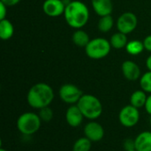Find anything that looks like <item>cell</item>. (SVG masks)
<instances>
[{"mask_svg":"<svg viewBox=\"0 0 151 151\" xmlns=\"http://www.w3.org/2000/svg\"><path fill=\"white\" fill-rule=\"evenodd\" d=\"M21 0H0V2L4 3L7 7L8 6H13L16 5L17 4H19Z\"/></svg>","mask_w":151,"mask_h":151,"instance_id":"83f0119b","label":"cell"},{"mask_svg":"<svg viewBox=\"0 0 151 151\" xmlns=\"http://www.w3.org/2000/svg\"><path fill=\"white\" fill-rule=\"evenodd\" d=\"M142 42H143L144 49H145L147 51L151 52V35H148V36H146Z\"/></svg>","mask_w":151,"mask_h":151,"instance_id":"484cf974","label":"cell"},{"mask_svg":"<svg viewBox=\"0 0 151 151\" xmlns=\"http://www.w3.org/2000/svg\"><path fill=\"white\" fill-rule=\"evenodd\" d=\"M111 48L110 41L105 38L98 37L89 41L85 47V52L89 58L98 60L107 57Z\"/></svg>","mask_w":151,"mask_h":151,"instance_id":"5b68a950","label":"cell"},{"mask_svg":"<svg viewBox=\"0 0 151 151\" xmlns=\"http://www.w3.org/2000/svg\"><path fill=\"white\" fill-rule=\"evenodd\" d=\"M38 115H39V117L42 122H50L52 120V119L54 117L53 111L51 108H50V106L39 110Z\"/></svg>","mask_w":151,"mask_h":151,"instance_id":"603a6c76","label":"cell"},{"mask_svg":"<svg viewBox=\"0 0 151 151\" xmlns=\"http://www.w3.org/2000/svg\"><path fill=\"white\" fill-rule=\"evenodd\" d=\"M73 42L79 47H86L90 41L89 35L82 29H76L72 36Z\"/></svg>","mask_w":151,"mask_h":151,"instance_id":"e0dca14e","label":"cell"},{"mask_svg":"<svg viewBox=\"0 0 151 151\" xmlns=\"http://www.w3.org/2000/svg\"><path fill=\"white\" fill-rule=\"evenodd\" d=\"M42 120L38 114L35 112H25L19 116L17 119V129L24 135H33L39 131Z\"/></svg>","mask_w":151,"mask_h":151,"instance_id":"277c9868","label":"cell"},{"mask_svg":"<svg viewBox=\"0 0 151 151\" xmlns=\"http://www.w3.org/2000/svg\"><path fill=\"white\" fill-rule=\"evenodd\" d=\"M148 96L142 89L134 91L130 96V104L140 109L145 106Z\"/></svg>","mask_w":151,"mask_h":151,"instance_id":"2e32d148","label":"cell"},{"mask_svg":"<svg viewBox=\"0 0 151 151\" xmlns=\"http://www.w3.org/2000/svg\"><path fill=\"white\" fill-rule=\"evenodd\" d=\"M134 149L137 151H151V132H142L135 137Z\"/></svg>","mask_w":151,"mask_h":151,"instance_id":"5bb4252c","label":"cell"},{"mask_svg":"<svg viewBox=\"0 0 151 151\" xmlns=\"http://www.w3.org/2000/svg\"><path fill=\"white\" fill-rule=\"evenodd\" d=\"M91 4L95 12L100 17L111 15L113 11V4L111 0H91Z\"/></svg>","mask_w":151,"mask_h":151,"instance_id":"4fadbf2b","label":"cell"},{"mask_svg":"<svg viewBox=\"0 0 151 151\" xmlns=\"http://www.w3.org/2000/svg\"><path fill=\"white\" fill-rule=\"evenodd\" d=\"M65 4L63 0H45L42 4L44 13L49 17H59L64 14Z\"/></svg>","mask_w":151,"mask_h":151,"instance_id":"30bf717a","label":"cell"},{"mask_svg":"<svg viewBox=\"0 0 151 151\" xmlns=\"http://www.w3.org/2000/svg\"><path fill=\"white\" fill-rule=\"evenodd\" d=\"M138 19L132 12H126L122 13L117 20V28L119 32L128 35L132 33L137 27Z\"/></svg>","mask_w":151,"mask_h":151,"instance_id":"ba28073f","label":"cell"},{"mask_svg":"<svg viewBox=\"0 0 151 151\" xmlns=\"http://www.w3.org/2000/svg\"><path fill=\"white\" fill-rule=\"evenodd\" d=\"M129 151H137V150H129Z\"/></svg>","mask_w":151,"mask_h":151,"instance_id":"1f68e13d","label":"cell"},{"mask_svg":"<svg viewBox=\"0 0 151 151\" xmlns=\"http://www.w3.org/2000/svg\"><path fill=\"white\" fill-rule=\"evenodd\" d=\"M91 149L92 142L85 136L76 140L73 146V151H90Z\"/></svg>","mask_w":151,"mask_h":151,"instance_id":"44dd1931","label":"cell"},{"mask_svg":"<svg viewBox=\"0 0 151 151\" xmlns=\"http://www.w3.org/2000/svg\"><path fill=\"white\" fill-rule=\"evenodd\" d=\"M145 111L147 113H149L151 116V94H150L148 96V98H147V101H146V104H145Z\"/></svg>","mask_w":151,"mask_h":151,"instance_id":"4316f807","label":"cell"},{"mask_svg":"<svg viewBox=\"0 0 151 151\" xmlns=\"http://www.w3.org/2000/svg\"><path fill=\"white\" fill-rule=\"evenodd\" d=\"M119 123L127 128L135 127L140 120V111L139 109L128 104L124 106L119 113Z\"/></svg>","mask_w":151,"mask_h":151,"instance_id":"8992f818","label":"cell"},{"mask_svg":"<svg viewBox=\"0 0 151 151\" xmlns=\"http://www.w3.org/2000/svg\"><path fill=\"white\" fill-rule=\"evenodd\" d=\"M6 14H7V6L0 2V20L6 19Z\"/></svg>","mask_w":151,"mask_h":151,"instance_id":"d4e9b609","label":"cell"},{"mask_svg":"<svg viewBox=\"0 0 151 151\" xmlns=\"http://www.w3.org/2000/svg\"><path fill=\"white\" fill-rule=\"evenodd\" d=\"M84 135L92 142H98L104 137V129L101 124L91 120L84 127Z\"/></svg>","mask_w":151,"mask_h":151,"instance_id":"9c48e42d","label":"cell"},{"mask_svg":"<svg viewBox=\"0 0 151 151\" xmlns=\"http://www.w3.org/2000/svg\"><path fill=\"white\" fill-rule=\"evenodd\" d=\"M53 88L44 82L33 85L27 92V101L30 107L41 110L50 105L54 99Z\"/></svg>","mask_w":151,"mask_h":151,"instance_id":"6da1fadb","label":"cell"},{"mask_svg":"<svg viewBox=\"0 0 151 151\" xmlns=\"http://www.w3.org/2000/svg\"><path fill=\"white\" fill-rule=\"evenodd\" d=\"M0 151H7L6 150H4V149H3V148H1L0 149Z\"/></svg>","mask_w":151,"mask_h":151,"instance_id":"f546056e","label":"cell"},{"mask_svg":"<svg viewBox=\"0 0 151 151\" xmlns=\"http://www.w3.org/2000/svg\"><path fill=\"white\" fill-rule=\"evenodd\" d=\"M146 66H147L148 70L151 72V55L147 58V60H146Z\"/></svg>","mask_w":151,"mask_h":151,"instance_id":"f1b7e54d","label":"cell"},{"mask_svg":"<svg viewBox=\"0 0 151 151\" xmlns=\"http://www.w3.org/2000/svg\"><path fill=\"white\" fill-rule=\"evenodd\" d=\"M64 17L66 23L73 28L80 29L88 21L89 10L81 1H71L65 9Z\"/></svg>","mask_w":151,"mask_h":151,"instance_id":"7a4b0ae2","label":"cell"},{"mask_svg":"<svg viewBox=\"0 0 151 151\" xmlns=\"http://www.w3.org/2000/svg\"><path fill=\"white\" fill-rule=\"evenodd\" d=\"M14 34L13 24L7 19L0 20V38L4 41L9 40Z\"/></svg>","mask_w":151,"mask_h":151,"instance_id":"9a60e30c","label":"cell"},{"mask_svg":"<svg viewBox=\"0 0 151 151\" xmlns=\"http://www.w3.org/2000/svg\"><path fill=\"white\" fill-rule=\"evenodd\" d=\"M58 96L64 103L73 105L77 104L81 97L83 96V93L77 86L71 83H66L60 87Z\"/></svg>","mask_w":151,"mask_h":151,"instance_id":"52a82bcc","label":"cell"},{"mask_svg":"<svg viewBox=\"0 0 151 151\" xmlns=\"http://www.w3.org/2000/svg\"><path fill=\"white\" fill-rule=\"evenodd\" d=\"M77 106L82 112L84 118L89 120L97 119L103 113L101 101L96 96L90 94H83L77 103Z\"/></svg>","mask_w":151,"mask_h":151,"instance_id":"3957f363","label":"cell"},{"mask_svg":"<svg viewBox=\"0 0 151 151\" xmlns=\"http://www.w3.org/2000/svg\"><path fill=\"white\" fill-rule=\"evenodd\" d=\"M141 88L146 93L151 94V72L148 71L143 73L140 78Z\"/></svg>","mask_w":151,"mask_h":151,"instance_id":"7402d4cb","label":"cell"},{"mask_svg":"<svg viewBox=\"0 0 151 151\" xmlns=\"http://www.w3.org/2000/svg\"><path fill=\"white\" fill-rule=\"evenodd\" d=\"M110 42H111V47L114 49L119 50V49L126 48V46L128 42L127 35L124 33L117 32L111 37Z\"/></svg>","mask_w":151,"mask_h":151,"instance_id":"ac0fdd59","label":"cell"},{"mask_svg":"<svg viewBox=\"0 0 151 151\" xmlns=\"http://www.w3.org/2000/svg\"><path fill=\"white\" fill-rule=\"evenodd\" d=\"M123 147L125 151H129L135 150L134 149V140L132 139H126L124 143H123Z\"/></svg>","mask_w":151,"mask_h":151,"instance_id":"cb8c5ba5","label":"cell"},{"mask_svg":"<svg viewBox=\"0 0 151 151\" xmlns=\"http://www.w3.org/2000/svg\"><path fill=\"white\" fill-rule=\"evenodd\" d=\"M121 70L124 77L127 81H134L141 78V69L139 65L132 60L124 61L121 65Z\"/></svg>","mask_w":151,"mask_h":151,"instance_id":"8fae6325","label":"cell"},{"mask_svg":"<svg viewBox=\"0 0 151 151\" xmlns=\"http://www.w3.org/2000/svg\"><path fill=\"white\" fill-rule=\"evenodd\" d=\"M114 26V19L111 15H106L100 17V19L98 20L97 27L99 31L102 33H108L111 30V28Z\"/></svg>","mask_w":151,"mask_h":151,"instance_id":"ffe728a7","label":"cell"},{"mask_svg":"<svg viewBox=\"0 0 151 151\" xmlns=\"http://www.w3.org/2000/svg\"><path fill=\"white\" fill-rule=\"evenodd\" d=\"M84 119V116L77 104L70 105L65 112V120L66 123L71 127H80Z\"/></svg>","mask_w":151,"mask_h":151,"instance_id":"7c38bea8","label":"cell"},{"mask_svg":"<svg viewBox=\"0 0 151 151\" xmlns=\"http://www.w3.org/2000/svg\"><path fill=\"white\" fill-rule=\"evenodd\" d=\"M144 50L145 49H144L143 42H142L140 40H132V41L128 42L126 46L127 52L133 56L141 54Z\"/></svg>","mask_w":151,"mask_h":151,"instance_id":"d6986e66","label":"cell"},{"mask_svg":"<svg viewBox=\"0 0 151 151\" xmlns=\"http://www.w3.org/2000/svg\"><path fill=\"white\" fill-rule=\"evenodd\" d=\"M150 125H151V116H150Z\"/></svg>","mask_w":151,"mask_h":151,"instance_id":"4dcf8cb0","label":"cell"}]
</instances>
